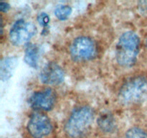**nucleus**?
I'll list each match as a JSON object with an SVG mask.
<instances>
[{
  "label": "nucleus",
  "instance_id": "11",
  "mask_svg": "<svg viewBox=\"0 0 147 138\" xmlns=\"http://www.w3.org/2000/svg\"><path fill=\"white\" fill-rule=\"evenodd\" d=\"M98 123L100 129L105 132H111L115 129L114 119L109 114L101 115L98 121Z\"/></svg>",
  "mask_w": 147,
  "mask_h": 138
},
{
  "label": "nucleus",
  "instance_id": "14",
  "mask_svg": "<svg viewBox=\"0 0 147 138\" xmlns=\"http://www.w3.org/2000/svg\"><path fill=\"white\" fill-rule=\"evenodd\" d=\"M37 22L42 27H47L50 22V17L47 14L42 12L37 16Z\"/></svg>",
  "mask_w": 147,
  "mask_h": 138
},
{
  "label": "nucleus",
  "instance_id": "8",
  "mask_svg": "<svg viewBox=\"0 0 147 138\" xmlns=\"http://www.w3.org/2000/svg\"><path fill=\"white\" fill-rule=\"evenodd\" d=\"M65 73L57 63H49L42 69L40 79L42 83L47 85H58L64 80Z\"/></svg>",
  "mask_w": 147,
  "mask_h": 138
},
{
  "label": "nucleus",
  "instance_id": "17",
  "mask_svg": "<svg viewBox=\"0 0 147 138\" xmlns=\"http://www.w3.org/2000/svg\"><path fill=\"white\" fill-rule=\"evenodd\" d=\"M146 48H147V39H146Z\"/></svg>",
  "mask_w": 147,
  "mask_h": 138
},
{
  "label": "nucleus",
  "instance_id": "6",
  "mask_svg": "<svg viewBox=\"0 0 147 138\" xmlns=\"http://www.w3.org/2000/svg\"><path fill=\"white\" fill-rule=\"evenodd\" d=\"M27 131L33 138H43L53 130L50 119L45 114L34 112L31 115L27 123Z\"/></svg>",
  "mask_w": 147,
  "mask_h": 138
},
{
  "label": "nucleus",
  "instance_id": "3",
  "mask_svg": "<svg viewBox=\"0 0 147 138\" xmlns=\"http://www.w3.org/2000/svg\"><path fill=\"white\" fill-rule=\"evenodd\" d=\"M147 98V77L137 76L131 78L121 86L119 99L123 104L139 103Z\"/></svg>",
  "mask_w": 147,
  "mask_h": 138
},
{
  "label": "nucleus",
  "instance_id": "15",
  "mask_svg": "<svg viewBox=\"0 0 147 138\" xmlns=\"http://www.w3.org/2000/svg\"><path fill=\"white\" fill-rule=\"evenodd\" d=\"M10 8V6L8 3L4 2V1H1L0 2V10L2 12H7Z\"/></svg>",
  "mask_w": 147,
  "mask_h": 138
},
{
  "label": "nucleus",
  "instance_id": "7",
  "mask_svg": "<svg viewBox=\"0 0 147 138\" xmlns=\"http://www.w3.org/2000/svg\"><path fill=\"white\" fill-rule=\"evenodd\" d=\"M56 100V94L51 89L37 91L29 99L30 106L34 109L48 111L54 106Z\"/></svg>",
  "mask_w": 147,
  "mask_h": 138
},
{
  "label": "nucleus",
  "instance_id": "9",
  "mask_svg": "<svg viewBox=\"0 0 147 138\" xmlns=\"http://www.w3.org/2000/svg\"><path fill=\"white\" fill-rule=\"evenodd\" d=\"M18 63V59L15 56L3 57L0 63V78L2 81L9 80L12 76Z\"/></svg>",
  "mask_w": 147,
  "mask_h": 138
},
{
  "label": "nucleus",
  "instance_id": "1",
  "mask_svg": "<svg viewBox=\"0 0 147 138\" xmlns=\"http://www.w3.org/2000/svg\"><path fill=\"white\" fill-rule=\"evenodd\" d=\"M140 47V38L136 33L128 31L119 37L116 47L118 63L123 67H131L136 63Z\"/></svg>",
  "mask_w": 147,
  "mask_h": 138
},
{
  "label": "nucleus",
  "instance_id": "10",
  "mask_svg": "<svg viewBox=\"0 0 147 138\" xmlns=\"http://www.w3.org/2000/svg\"><path fill=\"white\" fill-rule=\"evenodd\" d=\"M40 57V48L37 45L30 44L27 46L24 53V61L32 68H37Z\"/></svg>",
  "mask_w": 147,
  "mask_h": 138
},
{
  "label": "nucleus",
  "instance_id": "4",
  "mask_svg": "<svg viewBox=\"0 0 147 138\" xmlns=\"http://www.w3.org/2000/svg\"><path fill=\"white\" fill-rule=\"evenodd\" d=\"M72 57L76 61H84L95 57L97 52L96 45L88 37H78L73 40L70 48Z\"/></svg>",
  "mask_w": 147,
  "mask_h": 138
},
{
  "label": "nucleus",
  "instance_id": "13",
  "mask_svg": "<svg viewBox=\"0 0 147 138\" xmlns=\"http://www.w3.org/2000/svg\"><path fill=\"white\" fill-rule=\"evenodd\" d=\"M125 138H147V132L139 127H132L126 132Z\"/></svg>",
  "mask_w": 147,
  "mask_h": 138
},
{
  "label": "nucleus",
  "instance_id": "5",
  "mask_svg": "<svg viewBox=\"0 0 147 138\" xmlns=\"http://www.w3.org/2000/svg\"><path fill=\"white\" fill-rule=\"evenodd\" d=\"M36 32L37 27L33 23L19 20L12 25L9 36L13 45L20 46L27 43Z\"/></svg>",
  "mask_w": 147,
  "mask_h": 138
},
{
  "label": "nucleus",
  "instance_id": "2",
  "mask_svg": "<svg viewBox=\"0 0 147 138\" xmlns=\"http://www.w3.org/2000/svg\"><path fill=\"white\" fill-rule=\"evenodd\" d=\"M94 119L93 109L81 106L71 114L65 125V132L70 138H81L86 135Z\"/></svg>",
  "mask_w": 147,
  "mask_h": 138
},
{
  "label": "nucleus",
  "instance_id": "12",
  "mask_svg": "<svg viewBox=\"0 0 147 138\" xmlns=\"http://www.w3.org/2000/svg\"><path fill=\"white\" fill-rule=\"evenodd\" d=\"M72 12V8L68 5H58L55 9V15L60 20L68 18Z\"/></svg>",
  "mask_w": 147,
  "mask_h": 138
},
{
  "label": "nucleus",
  "instance_id": "16",
  "mask_svg": "<svg viewBox=\"0 0 147 138\" xmlns=\"http://www.w3.org/2000/svg\"><path fill=\"white\" fill-rule=\"evenodd\" d=\"M141 4L142 5H140V7L142 8V10L147 15V1H142L141 2Z\"/></svg>",
  "mask_w": 147,
  "mask_h": 138
}]
</instances>
